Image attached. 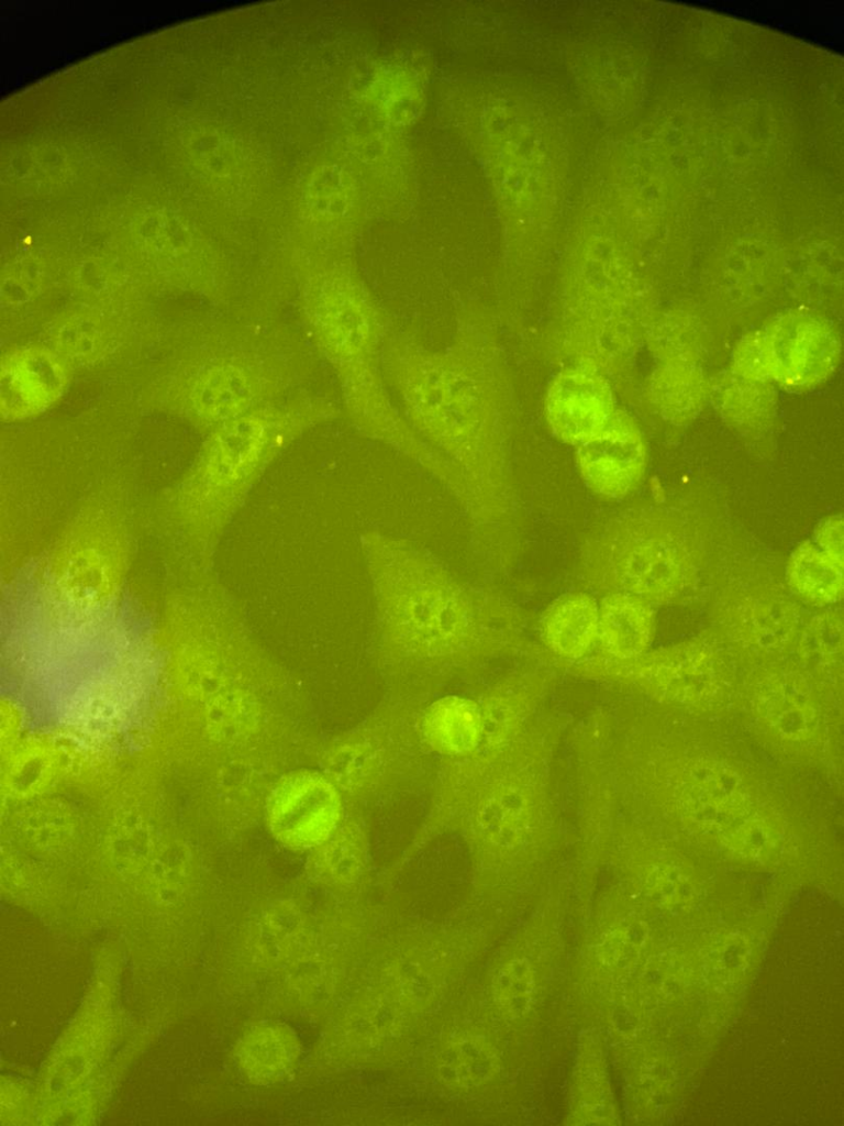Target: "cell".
I'll use <instances>...</instances> for the list:
<instances>
[{"mask_svg":"<svg viewBox=\"0 0 844 1126\" xmlns=\"http://www.w3.org/2000/svg\"><path fill=\"white\" fill-rule=\"evenodd\" d=\"M495 308L464 303L444 347L392 327L382 347L391 394L411 428L460 474L469 544L486 572H507L522 545L512 451L519 422L513 376Z\"/></svg>","mask_w":844,"mask_h":1126,"instance_id":"6da1fadb","label":"cell"},{"mask_svg":"<svg viewBox=\"0 0 844 1126\" xmlns=\"http://www.w3.org/2000/svg\"><path fill=\"white\" fill-rule=\"evenodd\" d=\"M360 542L375 658L398 692L424 696L502 658L558 663L530 637V614L501 589L465 578L409 540L368 531Z\"/></svg>","mask_w":844,"mask_h":1126,"instance_id":"7a4b0ae2","label":"cell"},{"mask_svg":"<svg viewBox=\"0 0 844 1126\" xmlns=\"http://www.w3.org/2000/svg\"><path fill=\"white\" fill-rule=\"evenodd\" d=\"M293 299L303 332L336 378L342 413L352 427L417 463L466 509L460 474L411 428L392 397L382 347L395 324L353 260L311 269Z\"/></svg>","mask_w":844,"mask_h":1126,"instance_id":"3957f363","label":"cell"},{"mask_svg":"<svg viewBox=\"0 0 844 1126\" xmlns=\"http://www.w3.org/2000/svg\"><path fill=\"white\" fill-rule=\"evenodd\" d=\"M709 517L678 500L638 501L593 523L578 550L577 579L593 594L652 605L706 597L721 543Z\"/></svg>","mask_w":844,"mask_h":1126,"instance_id":"277c9868","label":"cell"},{"mask_svg":"<svg viewBox=\"0 0 844 1126\" xmlns=\"http://www.w3.org/2000/svg\"><path fill=\"white\" fill-rule=\"evenodd\" d=\"M735 545L720 547L710 576V629L737 662L752 666L788 659L804 620L801 601L774 558Z\"/></svg>","mask_w":844,"mask_h":1126,"instance_id":"5b68a950","label":"cell"},{"mask_svg":"<svg viewBox=\"0 0 844 1126\" xmlns=\"http://www.w3.org/2000/svg\"><path fill=\"white\" fill-rule=\"evenodd\" d=\"M343 416L325 395L304 388L211 430L198 472L221 515L231 511L253 483L309 430Z\"/></svg>","mask_w":844,"mask_h":1126,"instance_id":"8992f818","label":"cell"},{"mask_svg":"<svg viewBox=\"0 0 844 1126\" xmlns=\"http://www.w3.org/2000/svg\"><path fill=\"white\" fill-rule=\"evenodd\" d=\"M519 750L509 746L502 758L501 749L499 757L491 754L457 806L479 858L519 860L543 853L549 840L553 815L544 769Z\"/></svg>","mask_w":844,"mask_h":1126,"instance_id":"52a82bcc","label":"cell"},{"mask_svg":"<svg viewBox=\"0 0 844 1126\" xmlns=\"http://www.w3.org/2000/svg\"><path fill=\"white\" fill-rule=\"evenodd\" d=\"M420 697L398 692L363 722L325 743L319 764L343 799L357 804L385 799L418 773L431 752L420 728Z\"/></svg>","mask_w":844,"mask_h":1126,"instance_id":"ba28073f","label":"cell"},{"mask_svg":"<svg viewBox=\"0 0 844 1126\" xmlns=\"http://www.w3.org/2000/svg\"><path fill=\"white\" fill-rule=\"evenodd\" d=\"M737 663L709 628L677 643L648 650L634 660L615 661L598 653L567 670L633 684L673 704L703 707L715 704L729 692Z\"/></svg>","mask_w":844,"mask_h":1126,"instance_id":"9c48e42d","label":"cell"},{"mask_svg":"<svg viewBox=\"0 0 844 1126\" xmlns=\"http://www.w3.org/2000/svg\"><path fill=\"white\" fill-rule=\"evenodd\" d=\"M676 780V806L693 829L736 858L756 852L776 824L760 809L742 771L720 759L686 762Z\"/></svg>","mask_w":844,"mask_h":1126,"instance_id":"30bf717a","label":"cell"},{"mask_svg":"<svg viewBox=\"0 0 844 1126\" xmlns=\"http://www.w3.org/2000/svg\"><path fill=\"white\" fill-rule=\"evenodd\" d=\"M744 347L741 365L752 375L773 377L790 387L819 383L833 369L840 353L834 330L806 313L780 318Z\"/></svg>","mask_w":844,"mask_h":1126,"instance_id":"8fae6325","label":"cell"},{"mask_svg":"<svg viewBox=\"0 0 844 1126\" xmlns=\"http://www.w3.org/2000/svg\"><path fill=\"white\" fill-rule=\"evenodd\" d=\"M343 797L322 772L291 770L273 784L267 802V820L273 837L284 847L313 850L323 843L343 819Z\"/></svg>","mask_w":844,"mask_h":1126,"instance_id":"7c38bea8","label":"cell"},{"mask_svg":"<svg viewBox=\"0 0 844 1126\" xmlns=\"http://www.w3.org/2000/svg\"><path fill=\"white\" fill-rule=\"evenodd\" d=\"M747 687L756 718L774 738L803 746L819 735L818 682L791 658L752 665Z\"/></svg>","mask_w":844,"mask_h":1126,"instance_id":"4fadbf2b","label":"cell"},{"mask_svg":"<svg viewBox=\"0 0 844 1126\" xmlns=\"http://www.w3.org/2000/svg\"><path fill=\"white\" fill-rule=\"evenodd\" d=\"M575 462L593 494L618 500L641 484L646 470V445L633 418L617 409L597 435L575 446Z\"/></svg>","mask_w":844,"mask_h":1126,"instance_id":"5bb4252c","label":"cell"},{"mask_svg":"<svg viewBox=\"0 0 844 1126\" xmlns=\"http://www.w3.org/2000/svg\"><path fill=\"white\" fill-rule=\"evenodd\" d=\"M606 375L591 367H560L544 395V419L552 435L574 448L597 435L617 411Z\"/></svg>","mask_w":844,"mask_h":1126,"instance_id":"9a60e30c","label":"cell"},{"mask_svg":"<svg viewBox=\"0 0 844 1126\" xmlns=\"http://www.w3.org/2000/svg\"><path fill=\"white\" fill-rule=\"evenodd\" d=\"M0 374L1 413L9 420L42 412L62 396L67 382L60 361L41 347L10 353Z\"/></svg>","mask_w":844,"mask_h":1126,"instance_id":"2e32d148","label":"cell"},{"mask_svg":"<svg viewBox=\"0 0 844 1126\" xmlns=\"http://www.w3.org/2000/svg\"><path fill=\"white\" fill-rule=\"evenodd\" d=\"M541 644L566 669L589 655L598 639V603L586 592L555 598L538 620Z\"/></svg>","mask_w":844,"mask_h":1126,"instance_id":"e0dca14e","label":"cell"},{"mask_svg":"<svg viewBox=\"0 0 844 1126\" xmlns=\"http://www.w3.org/2000/svg\"><path fill=\"white\" fill-rule=\"evenodd\" d=\"M654 605L624 593L601 596L598 604L600 654L615 661L634 660L646 651L655 634Z\"/></svg>","mask_w":844,"mask_h":1126,"instance_id":"ac0fdd59","label":"cell"},{"mask_svg":"<svg viewBox=\"0 0 844 1126\" xmlns=\"http://www.w3.org/2000/svg\"><path fill=\"white\" fill-rule=\"evenodd\" d=\"M420 728L431 752L452 759L466 757L482 740L481 709L470 698L445 696L423 708Z\"/></svg>","mask_w":844,"mask_h":1126,"instance_id":"d6986e66","label":"cell"},{"mask_svg":"<svg viewBox=\"0 0 844 1126\" xmlns=\"http://www.w3.org/2000/svg\"><path fill=\"white\" fill-rule=\"evenodd\" d=\"M844 619L840 608L825 607L804 618L791 659L818 683L842 674Z\"/></svg>","mask_w":844,"mask_h":1126,"instance_id":"ffe728a7","label":"cell"},{"mask_svg":"<svg viewBox=\"0 0 844 1126\" xmlns=\"http://www.w3.org/2000/svg\"><path fill=\"white\" fill-rule=\"evenodd\" d=\"M308 872L318 882L330 886L357 883L368 866V841L355 818L342 819L335 831L311 850Z\"/></svg>","mask_w":844,"mask_h":1126,"instance_id":"44dd1931","label":"cell"},{"mask_svg":"<svg viewBox=\"0 0 844 1126\" xmlns=\"http://www.w3.org/2000/svg\"><path fill=\"white\" fill-rule=\"evenodd\" d=\"M784 576L801 603L825 608L843 599L844 565L822 552L811 540L801 542L790 553Z\"/></svg>","mask_w":844,"mask_h":1126,"instance_id":"7402d4cb","label":"cell"},{"mask_svg":"<svg viewBox=\"0 0 844 1126\" xmlns=\"http://www.w3.org/2000/svg\"><path fill=\"white\" fill-rule=\"evenodd\" d=\"M301 1047L299 1036L290 1026L279 1022L263 1024L242 1046L244 1069L258 1083H280L297 1069Z\"/></svg>","mask_w":844,"mask_h":1126,"instance_id":"603a6c76","label":"cell"},{"mask_svg":"<svg viewBox=\"0 0 844 1126\" xmlns=\"http://www.w3.org/2000/svg\"><path fill=\"white\" fill-rule=\"evenodd\" d=\"M500 1060L496 1049L477 1036H458L441 1049L436 1071L447 1086H480L498 1073Z\"/></svg>","mask_w":844,"mask_h":1126,"instance_id":"cb8c5ba5","label":"cell"},{"mask_svg":"<svg viewBox=\"0 0 844 1126\" xmlns=\"http://www.w3.org/2000/svg\"><path fill=\"white\" fill-rule=\"evenodd\" d=\"M499 1011L509 1018L525 1016L534 1002L536 978L533 965L525 958H513L497 972L492 985Z\"/></svg>","mask_w":844,"mask_h":1126,"instance_id":"d4e9b609","label":"cell"},{"mask_svg":"<svg viewBox=\"0 0 844 1126\" xmlns=\"http://www.w3.org/2000/svg\"><path fill=\"white\" fill-rule=\"evenodd\" d=\"M301 927L299 909L289 904L274 906L262 925V940L267 953L273 958L280 957L298 938Z\"/></svg>","mask_w":844,"mask_h":1126,"instance_id":"484cf974","label":"cell"},{"mask_svg":"<svg viewBox=\"0 0 844 1126\" xmlns=\"http://www.w3.org/2000/svg\"><path fill=\"white\" fill-rule=\"evenodd\" d=\"M646 886L653 898L671 905L686 903L693 894V886L681 868L668 861L649 866Z\"/></svg>","mask_w":844,"mask_h":1126,"instance_id":"4316f807","label":"cell"},{"mask_svg":"<svg viewBox=\"0 0 844 1126\" xmlns=\"http://www.w3.org/2000/svg\"><path fill=\"white\" fill-rule=\"evenodd\" d=\"M813 543L826 555L844 565V520L842 514L824 518L815 528Z\"/></svg>","mask_w":844,"mask_h":1126,"instance_id":"83f0119b","label":"cell"}]
</instances>
